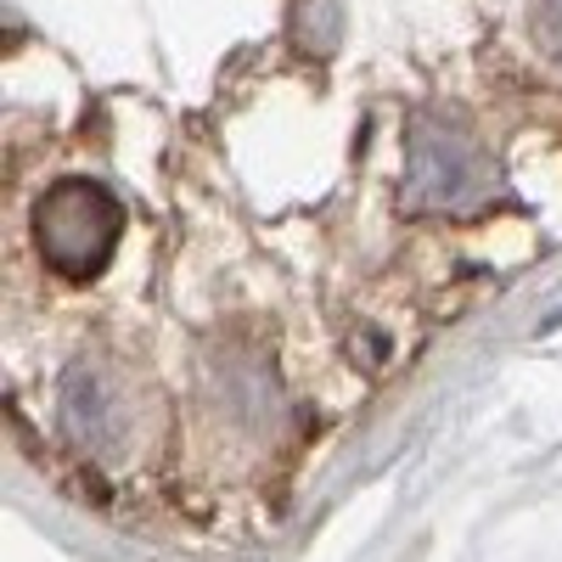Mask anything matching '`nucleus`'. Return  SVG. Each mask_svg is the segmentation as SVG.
Masks as SVG:
<instances>
[{"instance_id": "1", "label": "nucleus", "mask_w": 562, "mask_h": 562, "mask_svg": "<svg viewBox=\"0 0 562 562\" xmlns=\"http://www.w3.org/2000/svg\"><path fill=\"white\" fill-rule=\"evenodd\" d=\"M119 203L97 180H63L40 209V248L57 270H97L119 243Z\"/></svg>"}]
</instances>
